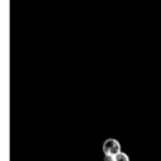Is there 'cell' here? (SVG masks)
Wrapping results in <instances>:
<instances>
[{
    "label": "cell",
    "instance_id": "1",
    "mask_svg": "<svg viewBox=\"0 0 161 161\" xmlns=\"http://www.w3.org/2000/svg\"><path fill=\"white\" fill-rule=\"evenodd\" d=\"M119 151H121V145H119V142L117 140L108 138V140L104 141V143H103V152H104V155L114 156Z\"/></svg>",
    "mask_w": 161,
    "mask_h": 161
},
{
    "label": "cell",
    "instance_id": "2",
    "mask_svg": "<svg viewBox=\"0 0 161 161\" xmlns=\"http://www.w3.org/2000/svg\"><path fill=\"white\" fill-rule=\"evenodd\" d=\"M113 157H114V161H130L128 156L125 152H122V151H119L118 153H116Z\"/></svg>",
    "mask_w": 161,
    "mask_h": 161
},
{
    "label": "cell",
    "instance_id": "3",
    "mask_svg": "<svg viewBox=\"0 0 161 161\" xmlns=\"http://www.w3.org/2000/svg\"><path fill=\"white\" fill-rule=\"evenodd\" d=\"M104 161H114V157L111 155H104Z\"/></svg>",
    "mask_w": 161,
    "mask_h": 161
}]
</instances>
